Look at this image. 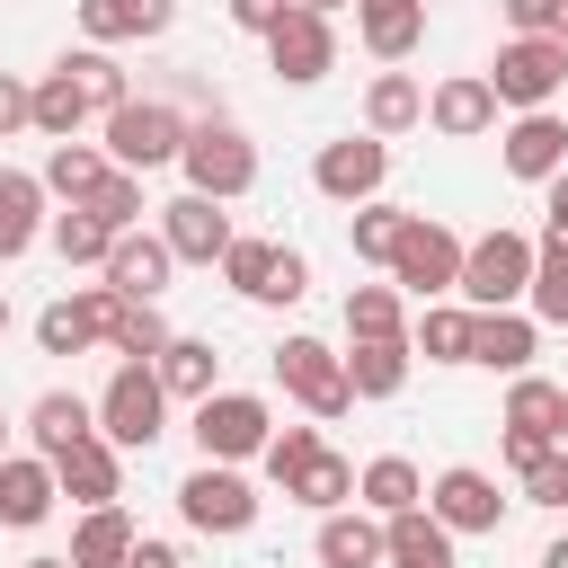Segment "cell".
I'll list each match as a JSON object with an SVG mask.
<instances>
[{"label":"cell","mask_w":568,"mask_h":568,"mask_svg":"<svg viewBox=\"0 0 568 568\" xmlns=\"http://www.w3.org/2000/svg\"><path fill=\"white\" fill-rule=\"evenodd\" d=\"M178 169H186V195H213V204H231V195H248V186H257V142H248L240 124L204 115V124H186V151H178Z\"/></svg>","instance_id":"1"},{"label":"cell","mask_w":568,"mask_h":568,"mask_svg":"<svg viewBox=\"0 0 568 568\" xmlns=\"http://www.w3.org/2000/svg\"><path fill=\"white\" fill-rule=\"evenodd\" d=\"M479 80H488L497 106H515V115L559 106V89H568V44H559V36H515V44H497V62H488Z\"/></svg>","instance_id":"2"},{"label":"cell","mask_w":568,"mask_h":568,"mask_svg":"<svg viewBox=\"0 0 568 568\" xmlns=\"http://www.w3.org/2000/svg\"><path fill=\"white\" fill-rule=\"evenodd\" d=\"M524 284H532V240L524 231H488V240L462 248V275H453L462 311H515Z\"/></svg>","instance_id":"3"},{"label":"cell","mask_w":568,"mask_h":568,"mask_svg":"<svg viewBox=\"0 0 568 568\" xmlns=\"http://www.w3.org/2000/svg\"><path fill=\"white\" fill-rule=\"evenodd\" d=\"M160 417H169L160 373H151V364H115L106 390H98V435H106L115 453H151V444H160Z\"/></svg>","instance_id":"4"},{"label":"cell","mask_w":568,"mask_h":568,"mask_svg":"<svg viewBox=\"0 0 568 568\" xmlns=\"http://www.w3.org/2000/svg\"><path fill=\"white\" fill-rule=\"evenodd\" d=\"M178 151H186V115H178V106H160V98H124V106L106 115V160H115V169L151 178V169H169Z\"/></svg>","instance_id":"5"},{"label":"cell","mask_w":568,"mask_h":568,"mask_svg":"<svg viewBox=\"0 0 568 568\" xmlns=\"http://www.w3.org/2000/svg\"><path fill=\"white\" fill-rule=\"evenodd\" d=\"M266 435H275V417H266V399L257 390H213V399H195V453L204 462H257L266 453Z\"/></svg>","instance_id":"6"},{"label":"cell","mask_w":568,"mask_h":568,"mask_svg":"<svg viewBox=\"0 0 568 568\" xmlns=\"http://www.w3.org/2000/svg\"><path fill=\"white\" fill-rule=\"evenodd\" d=\"M178 515H186L195 532L231 541V532H248V524H257V488H248L231 462H195V470L178 479Z\"/></svg>","instance_id":"7"},{"label":"cell","mask_w":568,"mask_h":568,"mask_svg":"<svg viewBox=\"0 0 568 568\" xmlns=\"http://www.w3.org/2000/svg\"><path fill=\"white\" fill-rule=\"evenodd\" d=\"M275 382H284L311 417H346V408H355V390H346V355L320 346V337H284V346H275Z\"/></svg>","instance_id":"8"},{"label":"cell","mask_w":568,"mask_h":568,"mask_svg":"<svg viewBox=\"0 0 568 568\" xmlns=\"http://www.w3.org/2000/svg\"><path fill=\"white\" fill-rule=\"evenodd\" d=\"M453 275H462V240H453L444 222L408 213V231H399V248H390V284H408L417 302H444Z\"/></svg>","instance_id":"9"},{"label":"cell","mask_w":568,"mask_h":568,"mask_svg":"<svg viewBox=\"0 0 568 568\" xmlns=\"http://www.w3.org/2000/svg\"><path fill=\"white\" fill-rule=\"evenodd\" d=\"M382 178H390V142H382V133H346V142H328V151L311 160V186H320L328 204H373Z\"/></svg>","instance_id":"10"},{"label":"cell","mask_w":568,"mask_h":568,"mask_svg":"<svg viewBox=\"0 0 568 568\" xmlns=\"http://www.w3.org/2000/svg\"><path fill=\"white\" fill-rule=\"evenodd\" d=\"M115 311H124V293H106V284H80L71 302H53V311L36 320V346H44V355H89V346H106Z\"/></svg>","instance_id":"11"},{"label":"cell","mask_w":568,"mask_h":568,"mask_svg":"<svg viewBox=\"0 0 568 568\" xmlns=\"http://www.w3.org/2000/svg\"><path fill=\"white\" fill-rule=\"evenodd\" d=\"M160 240H169L178 266H222V248H231L240 231H231V213H222L213 195H178V204H160Z\"/></svg>","instance_id":"12"},{"label":"cell","mask_w":568,"mask_h":568,"mask_svg":"<svg viewBox=\"0 0 568 568\" xmlns=\"http://www.w3.org/2000/svg\"><path fill=\"white\" fill-rule=\"evenodd\" d=\"M550 444H559V382L515 373V390H506V462L524 470V462H541Z\"/></svg>","instance_id":"13"},{"label":"cell","mask_w":568,"mask_h":568,"mask_svg":"<svg viewBox=\"0 0 568 568\" xmlns=\"http://www.w3.org/2000/svg\"><path fill=\"white\" fill-rule=\"evenodd\" d=\"M426 515H435L444 532H497V524H506V497H497V479H488V470L453 462V470L426 488Z\"/></svg>","instance_id":"14"},{"label":"cell","mask_w":568,"mask_h":568,"mask_svg":"<svg viewBox=\"0 0 568 568\" xmlns=\"http://www.w3.org/2000/svg\"><path fill=\"white\" fill-rule=\"evenodd\" d=\"M266 62H275L293 89H311V80H328V71H337V27H328V18H311V9H284V27L266 36Z\"/></svg>","instance_id":"15"},{"label":"cell","mask_w":568,"mask_h":568,"mask_svg":"<svg viewBox=\"0 0 568 568\" xmlns=\"http://www.w3.org/2000/svg\"><path fill=\"white\" fill-rule=\"evenodd\" d=\"M497 160H506L515 178H532V186H541V178H559V169H568V115H559V106L515 115V124L497 133Z\"/></svg>","instance_id":"16"},{"label":"cell","mask_w":568,"mask_h":568,"mask_svg":"<svg viewBox=\"0 0 568 568\" xmlns=\"http://www.w3.org/2000/svg\"><path fill=\"white\" fill-rule=\"evenodd\" d=\"M53 488H62L71 506H115V497H124V453H115L106 435H80L71 453H53Z\"/></svg>","instance_id":"17"},{"label":"cell","mask_w":568,"mask_h":568,"mask_svg":"<svg viewBox=\"0 0 568 568\" xmlns=\"http://www.w3.org/2000/svg\"><path fill=\"white\" fill-rule=\"evenodd\" d=\"M169 266H178V257H169V240H160V231H124V240L106 248V266H98V275H106V293H124V302H160Z\"/></svg>","instance_id":"18"},{"label":"cell","mask_w":568,"mask_h":568,"mask_svg":"<svg viewBox=\"0 0 568 568\" xmlns=\"http://www.w3.org/2000/svg\"><path fill=\"white\" fill-rule=\"evenodd\" d=\"M53 462L44 453H0V524L9 532H36L44 515H53Z\"/></svg>","instance_id":"19"},{"label":"cell","mask_w":568,"mask_h":568,"mask_svg":"<svg viewBox=\"0 0 568 568\" xmlns=\"http://www.w3.org/2000/svg\"><path fill=\"white\" fill-rule=\"evenodd\" d=\"M426 124H435V133H453V142H479V133L497 124V89H488L479 71H453V80H435Z\"/></svg>","instance_id":"20"},{"label":"cell","mask_w":568,"mask_h":568,"mask_svg":"<svg viewBox=\"0 0 568 568\" xmlns=\"http://www.w3.org/2000/svg\"><path fill=\"white\" fill-rule=\"evenodd\" d=\"M532 337H541L532 311H470V364L488 373H532Z\"/></svg>","instance_id":"21"},{"label":"cell","mask_w":568,"mask_h":568,"mask_svg":"<svg viewBox=\"0 0 568 568\" xmlns=\"http://www.w3.org/2000/svg\"><path fill=\"white\" fill-rule=\"evenodd\" d=\"M169 18H178V0H80V27H89L98 53L106 44H151V36H169Z\"/></svg>","instance_id":"22"},{"label":"cell","mask_w":568,"mask_h":568,"mask_svg":"<svg viewBox=\"0 0 568 568\" xmlns=\"http://www.w3.org/2000/svg\"><path fill=\"white\" fill-rule=\"evenodd\" d=\"M355 36L373 62H408L426 44V0H355Z\"/></svg>","instance_id":"23"},{"label":"cell","mask_w":568,"mask_h":568,"mask_svg":"<svg viewBox=\"0 0 568 568\" xmlns=\"http://www.w3.org/2000/svg\"><path fill=\"white\" fill-rule=\"evenodd\" d=\"M151 373H160L169 399H213V390H222V355H213V337H169V346L151 355Z\"/></svg>","instance_id":"24"},{"label":"cell","mask_w":568,"mask_h":568,"mask_svg":"<svg viewBox=\"0 0 568 568\" xmlns=\"http://www.w3.org/2000/svg\"><path fill=\"white\" fill-rule=\"evenodd\" d=\"M355 497H364V515H408V506H426V479H417V462L408 453H382V462H364L355 470Z\"/></svg>","instance_id":"25"},{"label":"cell","mask_w":568,"mask_h":568,"mask_svg":"<svg viewBox=\"0 0 568 568\" xmlns=\"http://www.w3.org/2000/svg\"><path fill=\"white\" fill-rule=\"evenodd\" d=\"M382 559H390V568H453V532H444L426 506H408V515L382 524Z\"/></svg>","instance_id":"26"},{"label":"cell","mask_w":568,"mask_h":568,"mask_svg":"<svg viewBox=\"0 0 568 568\" xmlns=\"http://www.w3.org/2000/svg\"><path fill=\"white\" fill-rule=\"evenodd\" d=\"M36 231H44V178L0 169V266H9V257H27V248H36Z\"/></svg>","instance_id":"27"},{"label":"cell","mask_w":568,"mask_h":568,"mask_svg":"<svg viewBox=\"0 0 568 568\" xmlns=\"http://www.w3.org/2000/svg\"><path fill=\"white\" fill-rule=\"evenodd\" d=\"M408 337H355V355H346V390L355 399H390L399 382H408Z\"/></svg>","instance_id":"28"},{"label":"cell","mask_w":568,"mask_h":568,"mask_svg":"<svg viewBox=\"0 0 568 568\" xmlns=\"http://www.w3.org/2000/svg\"><path fill=\"white\" fill-rule=\"evenodd\" d=\"M320 568H382V515H320Z\"/></svg>","instance_id":"29"},{"label":"cell","mask_w":568,"mask_h":568,"mask_svg":"<svg viewBox=\"0 0 568 568\" xmlns=\"http://www.w3.org/2000/svg\"><path fill=\"white\" fill-rule=\"evenodd\" d=\"M408 124H426V89L408 80V71H373V89H364V133H408Z\"/></svg>","instance_id":"30"},{"label":"cell","mask_w":568,"mask_h":568,"mask_svg":"<svg viewBox=\"0 0 568 568\" xmlns=\"http://www.w3.org/2000/svg\"><path fill=\"white\" fill-rule=\"evenodd\" d=\"M27 435H36V453L53 462V453H71L80 435H98V408H89V399H71V390H44V399L27 408Z\"/></svg>","instance_id":"31"},{"label":"cell","mask_w":568,"mask_h":568,"mask_svg":"<svg viewBox=\"0 0 568 568\" xmlns=\"http://www.w3.org/2000/svg\"><path fill=\"white\" fill-rule=\"evenodd\" d=\"M133 541H142V532L124 524V506H89L80 532H71V568H124Z\"/></svg>","instance_id":"32"},{"label":"cell","mask_w":568,"mask_h":568,"mask_svg":"<svg viewBox=\"0 0 568 568\" xmlns=\"http://www.w3.org/2000/svg\"><path fill=\"white\" fill-rule=\"evenodd\" d=\"M53 71H62V80H71L80 98H89V115H115V106L133 98V89H124V71H115V53H98V44H80V53H62Z\"/></svg>","instance_id":"33"},{"label":"cell","mask_w":568,"mask_h":568,"mask_svg":"<svg viewBox=\"0 0 568 568\" xmlns=\"http://www.w3.org/2000/svg\"><path fill=\"white\" fill-rule=\"evenodd\" d=\"M106 151H89V142H53V160H44V195H62V204H89L98 186H106Z\"/></svg>","instance_id":"34"},{"label":"cell","mask_w":568,"mask_h":568,"mask_svg":"<svg viewBox=\"0 0 568 568\" xmlns=\"http://www.w3.org/2000/svg\"><path fill=\"white\" fill-rule=\"evenodd\" d=\"M27 124H36V133H53V142H71V133L89 124V98H80L62 71H44V80L27 89Z\"/></svg>","instance_id":"35"},{"label":"cell","mask_w":568,"mask_h":568,"mask_svg":"<svg viewBox=\"0 0 568 568\" xmlns=\"http://www.w3.org/2000/svg\"><path fill=\"white\" fill-rule=\"evenodd\" d=\"M408 346H417L426 364H470V311H462V302H426Z\"/></svg>","instance_id":"36"},{"label":"cell","mask_w":568,"mask_h":568,"mask_svg":"<svg viewBox=\"0 0 568 568\" xmlns=\"http://www.w3.org/2000/svg\"><path fill=\"white\" fill-rule=\"evenodd\" d=\"M399 231H408V213L373 195V204H355V222H346V248H355L364 266H390V248H399Z\"/></svg>","instance_id":"37"},{"label":"cell","mask_w":568,"mask_h":568,"mask_svg":"<svg viewBox=\"0 0 568 568\" xmlns=\"http://www.w3.org/2000/svg\"><path fill=\"white\" fill-rule=\"evenodd\" d=\"M106 248H115V231H106L89 204L53 213V257H62V266H106Z\"/></svg>","instance_id":"38"},{"label":"cell","mask_w":568,"mask_h":568,"mask_svg":"<svg viewBox=\"0 0 568 568\" xmlns=\"http://www.w3.org/2000/svg\"><path fill=\"white\" fill-rule=\"evenodd\" d=\"M284 497H302V506H320V515H337V506H346V497H355V462H346V453H328V444H320V453H311V470H302V479H293V488H284Z\"/></svg>","instance_id":"39"},{"label":"cell","mask_w":568,"mask_h":568,"mask_svg":"<svg viewBox=\"0 0 568 568\" xmlns=\"http://www.w3.org/2000/svg\"><path fill=\"white\" fill-rule=\"evenodd\" d=\"M346 337H408V311L390 284H355L346 293Z\"/></svg>","instance_id":"40"},{"label":"cell","mask_w":568,"mask_h":568,"mask_svg":"<svg viewBox=\"0 0 568 568\" xmlns=\"http://www.w3.org/2000/svg\"><path fill=\"white\" fill-rule=\"evenodd\" d=\"M106 346H115L124 364H151V355L169 346V320H160V302H124V311H115V328H106Z\"/></svg>","instance_id":"41"},{"label":"cell","mask_w":568,"mask_h":568,"mask_svg":"<svg viewBox=\"0 0 568 568\" xmlns=\"http://www.w3.org/2000/svg\"><path fill=\"white\" fill-rule=\"evenodd\" d=\"M524 311L532 320H568V248H532V284H524Z\"/></svg>","instance_id":"42"},{"label":"cell","mask_w":568,"mask_h":568,"mask_svg":"<svg viewBox=\"0 0 568 568\" xmlns=\"http://www.w3.org/2000/svg\"><path fill=\"white\" fill-rule=\"evenodd\" d=\"M89 213H98L115 240H124V231H142V213H151V204H142V178H133V169H106V186L89 195Z\"/></svg>","instance_id":"43"},{"label":"cell","mask_w":568,"mask_h":568,"mask_svg":"<svg viewBox=\"0 0 568 568\" xmlns=\"http://www.w3.org/2000/svg\"><path fill=\"white\" fill-rule=\"evenodd\" d=\"M311 453H320V426H275L257 462H266V479H275V488H293V479L311 470Z\"/></svg>","instance_id":"44"},{"label":"cell","mask_w":568,"mask_h":568,"mask_svg":"<svg viewBox=\"0 0 568 568\" xmlns=\"http://www.w3.org/2000/svg\"><path fill=\"white\" fill-rule=\"evenodd\" d=\"M266 266H275V240H231L222 248V284L248 293V302H266Z\"/></svg>","instance_id":"45"},{"label":"cell","mask_w":568,"mask_h":568,"mask_svg":"<svg viewBox=\"0 0 568 568\" xmlns=\"http://www.w3.org/2000/svg\"><path fill=\"white\" fill-rule=\"evenodd\" d=\"M524 506H568V453L559 444L541 462H524Z\"/></svg>","instance_id":"46"},{"label":"cell","mask_w":568,"mask_h":568,"mask_svg":"<svg viewBox=\"0 0 568 568\" xmlns=\"http://www.w3.org/2000/svg\"><path fill=\"white\" fill-rule=\"evenodd\" d=\"M302 293H311V257L275 240V266H266V302H302Z\"/></svg>","instance_id":"47"},{"label":"cell","mask_w":568,"mask_h":568,"mask_svg":"<svg viewBox=\"0 0 568 568\" xmlns=\"http://www.w3.org/2000/svg\"><path fill=\"white\" fill-rule=\"evenodd\" d=\"M284 9H293V0H231V27H240V36H275Z\"/></svg>","instance_id":"48"},{"label":"cell","mask_w":568,"mask_h":568,"mask_svg":"<svg viewBox=\"0 0 568 568\" xmlns=\"http://www.w3.org/2000/svg\"><path fill=\"white\" fill-rule=\"evenodd\" d=\"M541 231H550V248H568V169L541 178Z\"/></svg>","instance_id":"49"},{"label":"cell","mask_w":568,"mask_h":568,"mask_svg":"<svg viewBox=\"0 0 568 568\" xmlns=\"http://www.w3.org/2000/svg\"><path fill=\"white\" fill-rule=\"evenodd\" d=\"M497 9H506L515 36H550V18H559V0H497Z\"/></svg>","instance_id":"50"},{"label":"cell","mask_w":568,"mask_h":568,"mask_svg":"<svg viewBox=\"0 0 568 568\" xmlns=\"http://www.w3.org/2000/svg\"><path fill=\"white\" fill-rule=\"evenodd\" d=\"M9 133H27V80L18 71H0V142Z\"/></svg>","instance_id":"51"},{"label":"cell","mask_w":568,"mask_h":568,"mask_svg":"<svg viewBox=\"0 0 568 568\" xmlns=\"http://www.w3.org/2000/svg\"><path fill=\"white\" fill-rule=\"evenodd\" d=\"M124 568H178V550H169V541H133V559H124Z\"/></svg>","instance_id":"52"},{"label":"cell","mask_w":568,"mask_h":568,"mask_svg":"<svg viewBox=\"0 0 568 568\" xmlns=\"http://www.w3.org/2000/svg\"><path fill=\"white\" fill-rule=\"evenodd\" d=\"M541 568H568V532H559V541H550V550H541Z\"/></svg>","instance_id":"53"},{"label":"cell","mask_w":568,"mask_h":568,"mask_svg":"<svg viewBox=\"0 0 568 568\" xmlns=\"http://www.w3.org/2000/svg\"><path fill=\"white\" fill-rule=\"evenodd\" d=\"M293 9H311V18H328V9H346V0H293Z\"/></svg>","instance_id":"54"},{"label":"cell","mask_w":568,"mask_h":568,"mask_svg":"<svg viewBox=\"0 0 568 568\" xmlns=\"http://www.w3.org/2000/svg\"><path fill=\"white\" fill-rule=\"evenodd\" d=\"M559 453H568V390H559Z\"/></svg>","instance_id":"55"},{"label":"cell","mask_w":568,"mask_h":568,"mask_svg":"<svg viewBox=\"0 0 568 568\" xmlns=\"http://www.w3.org/2000/svg\"><path fill=\"white\" fill-rule=\"evenodd\" d=\"M550 36H559V44H568V0H559V18H550Z\"/></svg>","instance_id":"56"},{"label":"cell","mask_w":568,"mask_h":568,"mask_svg":"<svg viewBox=\"0 0 568 568\" xmlns=\"http://www.w3.org/2000/svg\"><path fill=\"white\" fill-rule=\"evenodd\" d=\"M27 568H71V559H27Z\"/></svg>","instance_id":"57"},{"label":"cell","mask_w":568,"mask_h":568,"mask_svg":"<svg viewBox=\"0 0 568 568\" xmlns=\"http://www.w3.org/2000/svg\"><path fill=\"white\" fill-rule=\"evenodd\" d=\"M0 328H9V293H0Z\"/></svg>","instance_id":"58"},{"label":"cell","mask_w":568,"mask_h":568,"mask_svg":"<svg viewBox=\"0 0 568 568\" xmlns=\"http://www.w3.org/2000/svg\"><path fill=\"white\" fill-rule=\"evenodd\" d=\"M0 453H9V417H0Z\"/></svg>","instance_id":"59"}]
</instances>
